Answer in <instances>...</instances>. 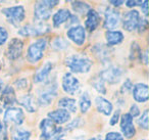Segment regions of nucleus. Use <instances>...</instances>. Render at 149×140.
Instances as JSON below:
<instances>
[{
    "mask_svg": "<svg viewBox=\"0 0 149 140\" xmlns=\"http://www.w3.org/2000/svg\"><path fill=\"white\" fill-rule=\"evenodd\" d=\"M120 130L123 132V135L126 138H132L136 134V129L134 127L133 123V118L130 116V113H124L120 118Z\"/></svg>",
    "mask_w": 149,
    "mask_h": 140,
    "instance_id": "obj_13",
    "label": "nucleus"
},
{
    "mask_svg": "<svg viewBox=\"0 0 149 140\" xmlns=\"http://www.w3.org/2000/svg\"><path fill=\"white\" fill-rule=\"evenodd\" d=\"M141 6V9H142L143 13L145 15V17H147L148 15V1L147 0H145V1H142V4L140 5Z\"/></svg>",
    "mask_w": 149,
    "mask_h": 140,
    "instance_id": "obj_42",
    "label": "nucleus"
},
{
    "mask_svg": "<svg viewBox=\"0 0 149 140\" xmlns=\"http://www.w3.org/2000/svg\"><path fill=\"white\" fill-rule=\"evenodd\" d=\"M79 105H80V109H81V111L83 113H87L88 109L91 107V99H90L89 94L87 92H84L82 94L81 98H80Z\"/></svg>",
    "mask_w": 149,
    "mask_h": 140,
    "instance_id": "obj_28",
    "label": "nucleus"
},
{
    "mask_svg": "<svg viewBox=\"0 0 149 140\" xmlns=\"http://www.w3.org/2000/svg\"><path fill=\"white\" fill-rule=\"evenodd\" d=\"M1 13L4 15L9 24L13 26H19L26 18V10L23 5H17V6L6 7L1 9Z\"/></svg>",
    "mask_w": 149,
    "mask_h": 140,
    "instance_id": "obj_5",
    "label": "nucleus"
},
{
    "mask_svg": "<svg viewBox=\"0 0 149 140\" xmlns=\"http://www.w3.org/2000/svg\"><path fill=\"white\" fill-rule=\"evenodd\" d=\"M52 47L55 50H63L66 49L68 47V42L65 39L59 37V38H55L54 41L52 42Z\"/></svg>",
    "mask_w": 149,
    "mask_h": 140,
    "instance_id": "obj_30",
    "label": "nucleus"
},
{
    "mask_svg": "<svg viewBox=\"0 0 149 140\" xmlns=\"http://www.w3.org/2000/svg\"><path fill=\"white\" fill-rule=\"evenodd\" d=\"M89 140H101V137H100V136H96V137L91 138V139H89Z\"/></svg>",
    "mask_w": 149,
    "mask_h": 140,
    "instance_id": "obj_46",
    "label": "nucleus"
},
{
    "mask_svg": "<svg viewBox=\"0 0 149 140\" xmlns=\"http://www.w3.org/2000/svg\"><path fill=\"white\" fill-rule=\"evenodd\" d=\"M56 96V85L51 84L46 86L44 90L41 91L38 97V104L41 106H47L52 102L54 97Z\"/></svg>",
    "mask_w": 149,
    "mask_h": 140,
    "instance_id": "obj_14",
    "label": "nucleus"
},
{
    "mask_svg": "<svg viewBox=\"0 0 149 140\" xmlns=\"http://www.w3.org/2000/svg\"><path fill=\"white\" fill-rule=\"evenodd\" d=\"M42 140H52L54 138L62 137L63 129L50 121L49 119H43L40 123Z\"/></svg>",
    "mask_w": 149,
    "mask_h": 140,
    "instance_id": "obj_3",
    "label": "nucleus"
},
{
    "mask_svg": "<svg viewBox=\"0 0 149 140\" xmlns=\"http://www.w3.org/2000/svg\"><path fill=\"white\" fill-rule=\"evenodd\" d=\"M47 45V41L44 38L38 39L29 46L27 51V60L30 64H36L44 56V50Z\"/></svg>",
    "mask_w": 149,
    "mask_h": 140,
    "instance_id": "obj_4",
    "label": "nucleus"
},
{
    "mask_svg": "<svg viewBox=\"0 0 149 140\" xmlns=\"http://www.w3.org/2000/svg\"><path fill=\"white\" fill-rule=\"evenodd\" d=\"M2 111H3L2 106H0V115H1V113H2Z\"/></svg>",
    "mask_w": 149,
    "mask_h": 140,
    "instance_id": "obj_47",
    "label": "nucleus"
},
{
    "mask_svg": "<svg viewBox=\"0 0 149 140\" xmlns=\"http://www.w3.org/2000/svg\"><path fill=\"white\" fill-rule=\"evenodd\" d=\"M17 102H19L22 106L25 107V108L27 109V111H29V113H34V111H36V107L34 106V104H33L34 103L33 96H32L31 94L24 95V96L22 97L21 99H19Z\"/></svg>",
    "mask_w": 149,
    "mask_h": 140,
    "instance_id": "obj_25",
    "label": "nucleus"
},
{
    "mask_svg": "<svg viewBox=\"0 0 149 140\" xmlns=\"http://www.w3.org/2000/svg\"><path fill=\"white\" fill-rule=\"evenodd\" d=\"M48 119L53 122L55 125H62V124L68 123L70 120V113L65 109L59 108L48 113Z\"/></svg>",
    "mask_w": 149,
    "mask_h": 140,
    "instance_id": "obj_18",
    "label": "nucleus"
},
{
    "mask_svg": "<svg viewBox=\"0 0 149 140\" xmlns=\"http://www.w3.org/2000/svg\"><path fill=\"white\" fill-rule=\"evenodd\" d=\"M80 120H81V119H77V120H74V121H72V123H70V125H68V127L65 128V129H66V130H68H68H72V129H76V127H77V126H78V124H79V121H80Z\"/></svg>",
    "mask_w": 149,
    "mask_h": 140,
    "instance_id": "obj_43",
    "label": "nucleus"
},
{
    "mask_svg": "<svg viewBox=\"0 0 149 140\" xmlns=\"http://www.w3.org/2000/svg\"><path fill=\"white\" fill-rule=\"evenodd\" d=\"M101 18L99 13L94 9L90 8L88 13H86V21H85V29L88 32H93L96 30V28L99 26ZM85 30V31H86Z\"/></svg>",
    "mask_w": 149,
    "mask_h": 140,
    "instance_id": "obj_17",
    "label": "nucleus"
},
{
    "mask_svg": "<svg viewBox=\"0 0 149 140\" xmlns=\"http://www.w3.org/2000/svg\"><path fill=\"white\" fill-rule=\"evenodd\" d=\"M141 4H142V1H138V0H129L126 2L127 7H129V8H132V7L135 6H140Z\"/></svg>",
    "mask_w": 149,
    "mask_h": 140,
    "instance_id": "obj_41",
    "label": "nucleus"
},
{
    "mask_svg": "<svg viewBox=\"0 0 149 140\" xmlns=\"http://www.w3.org/2000/svg\"><path fill=\"white\" fill-rule=\"evenodd\" d=\"M92 85H93V87L99 93H101V94H105L106 93V88H105V85H104V81L102 80V78L100 77L99 74L93 78Z\"/></svg>",
    "mask_w": 149,
    "mask_h": 140,
    "instance_id": "obj_29",
    "label": "nucleus"
},
{
    "mask_svg": "<svg viewBox=\"0 0 149 140\" xmlns=\"http://www.w3.org/2000/svg\"><path fill=\"white\" fill-rule=\"evenodd\" d=\"M3 122L0 121V140H7V129Z\"/></svg>",
    "mask_w": 149,
    "mask_h": 140,
    "instance_id": "obj_36",
    "label": "nucleus"
},
{
    "mask_svg": "<svg viewBox=\"0 0 149 140\" xmlns=\"http://www.w3.org/2000/svg\"><path fill=\"white\" fill-rule=\"evenodd\" d=\"M3 87H4V84H3V81L0 79V93H1V91L3 90Z\"/></svg>",
    "mask_w": 149,
    "mask_h": 140,
    "instance_id": "obj_45",
    "label": "nucleus"
},
{
    "mask_svg": "<svg viewBox=\"0 0 149 140\" xmlns=\"http://www.w3.org/2000/svg\"><path fill=\"white\" fill-rule=\"evenodd\" d=\"M120 109H118V111H114L113 116H112L111 119H110V122H109L110 125H111V126L116 125V124L118 122V120H120Z\"/></svg>",
    "mask_w": 149,
    "mask_h": 140,
    "instance_id": "obj_39",
    "label": "nucleus"
},
{
    "mask_svg": "<svg viewBox=\"0 0 149 140\" xmlns=\"http://www.w3.org/2000/svg\"><path fill=\"white\" fill-rule=\"evenodd\" d=\"M0 100L2 101V108H9L13 107V105L17 101V96H15V89L11 86H6L3 88L1 91V96H0Z\"/></svg>",
    "mask_w": 149,
    "mask_h": 140,
    "instance_id": "obj_15",
    "label": "nucleus"
},
{
    "mask_svg": "<svg viewBox=\"0 0 149 140\" xmlns=\"http://www.w3.org/2000/svg\"><path fill=\"white\" fill-rule=\"evenodd\" d=\"M120 21V15L116 8L112 7H107L104 13V22L103 27L110 31V29L118 27V23Z\"/></svg>",
    "mask_w": 149,
    "mask_h": 140,
    "instance_id": "obj_9",
    "label": "nucleus"
},
{
    "mask_svg": "<svg viewBox=\"0 0 149 140\" xmlns=\"http://www.w3.org/2000/svg\"><path fill=\"white\" fill-rule=\"evenodd\" d=\"M50 32V26L45 23H36L30 24L23 27L19 31V34L24 37H35V36H42Z\"/></svg>",
    "mask_w": 149,
    "mask_h": 140,
    "instance_id": "obj_6",
    "label": "nucleus"
},
{
    "mask_svg": "<svg viewBox=\"0 0 149 140\" xmlns=\"http://www.w3.org/2000/svg\"><path fill=\"white\" fill-rule=\"evenodd\" d=\"M58 107L65 109L68 113H76L77 111V102L74 98L70 97H63L58 101Z\"/></svg>",
    "mask_w": 149,
    "mask_h": 140,
    "instance_id": "obj_24",
    "label": "nucleus"
},
{
    "mask_svg": "<svg viewBox=\"0 0 149 140\" xmlns=\"http://www.w3.org/2000/svg\"><path fill=\"white\" fill-rule=\"evenodd\" d=\"M99 75L104 82H108L109 84H116L120 81L122 77V71L116 66H109L107 70L99 73Z\"/></svg>",
    "mask_w": 149,
    "mask_h": 140,
    "instance_id": "obj_16",
    "label": "nucleus"
},
{
    "mask_svg": "<svg viewBox=\"0 0 149 140\" xmlns=\"http://www.w3.org/2000/svg\"><path fill=\"white\" fill-rule=\"evenodd\" d=\"M104 140H124V137L118 132H109L106 134Z\"/></svg>",
    "mask_w": 149,
    "mask_h": 140,
    "instance_id": "obj_33",
    "label": "nucleus"
},
{
    "mask_svg": "<svg viewBox=\"0 0 149 140\" xmlns=\"http://www.w3.org/2000/svg\"><path fill=\"white\" fill-rule=\"evenodd\" d=\"M105 39L107 46H114L122 43L125 36L120 31H106Z\"/></svg>",
    "mask_w": 149,
    "mask_h": 140,
    "instance_id": "obj_23",
    "label": "nucleus"
},
{
    "mask_svg": "<svg viewBox=\"0 0 149 140\" xmlns=\"http://www.w3.org/2000/svg\"><path fill=\"white\" fill-rule=\"evenodd\" d=\"M66 36L68 39L72 40L74 43L79 46L83 45L86 40V32L84 27L82 26H74V27L70 28L66 31Z\"/></svg>",
    "mask_w": 149,
    "mask_h": 140,
    "instance_id": "obj_12",
    "label": "nucleus"
},
{
    "mask_svg": "<svg viewBox=\"0 0 149 140\" xmlns=\"http://www.w3.org/2000/svg\"><path fill=\"white\" fill-rule=\"evenodd\" d=\"M147 27H148V21L146 19H143V18H140V21H139L138 27H137V30L139 32H144L147 30Z\"/></svg>",
    "mask_w": 149,
    "mask_h": 140,
    "instance_id": "obj_35",
    "label": "nucleus"
},
{
    "mask_svg": "<svg viewBox=\"0 0 149 140\" xmlns=\"http://www.w3.org/2000/svg\"><path fill=\"white\" fill-rule=\"evenodd\" d=\"M59 4V1L56 0H44L37 1L34 6V18L39 23L47 21L51 17V10L54 6Z\"/></svg>",
    "mask_w": 149,
    "mask_h": 140,
    "instance_id": "obj_2",
    "label": "nucleus"
},
{
    "mask_svg": "<svg viewBox=\"0 0 149 140\" xmlns=\"http://www.w3.org/2000/svg\"><path fill=\"white\" fill-rule=\"evenodd\" d=\"M130 58L133 60H142V51H141L140 47H139V45L136 43V42H134V43L132 44V47H131V54H130Z\"/></svg>",
    "mask_w": 149,
    "mask_h": 140,
    "instance_id": "obj_31",
    "label": "nucleus"
},
{
    "mask_svg": "<svg viewBox=\"0 0 149 140\" xmlns=\"http://www.w3.org/2000/svg\"><path fill=\"white\" fill-rule=\"evenodd\" d=\"M8 39V33L6 29L3 27H0V46H2Z\"/></svg>",
    "mask_w": 149,
    "mask_h": 140,
    "instance_id": "obj_34",
    "label": "nucleus"
},
{
    "mask_svg": "<svg viewBox=\"0 0 149 140\" xmlns=\"http://www.w3.org/2000/svg\"><path fill=\"white\" fill-rule=\"evenodd\" d=\"M15 85L19 89H25L28 86V80L27 79H19L15 82Z\"/></svg>",
    "mask_w": 149,
    "mask_h": 140,
    "instance_id": "obj_38",
    "label": "nucleus"
},
{
    "mask_svg": "<svg viewBox=\"0 0 149 140\" xmlns=\"http://www.w3.org/2000/svg\"><path fill=\"white\" fill-rule=\"evenodd\" d=\"M129 113H130V116H131L132 118L138 117V116L140 115V109H139V107L137 106V104H133L132 106H131Z\"/></svg>",
    "mask_w": 149,
    "mask_h": 140,
    "instance_id": "obj_40",
    "label": "nucleus"
},
{
    "mask_svg": "<svg viewBox=\"0 0 149 140\" xmlns=\"http://www.w3.org/2000/svg\"><path fill=\"white\" fill-rule=\"evenodd\" d=\"M133 97L137 102H146L149 99L148 86L144 83H138L132 88Z\"/></svg>",
    "mask_w": 149,
    "mask_h": 140,
    "instance_id": "obj_19",
    "label": "nucleus"
},
{
    "mask_svg": "<svg viewBox=\"0 0 149 140\" xmlns=\"http://www.w3.org/2000/svg\"><path fill=\"white\" fill-rule=\"evenodd\" d=\"M95 104L97 107V111L99 113H103L104 116H109L112 113V103L110 101H108L107 99H105L102 96H98L95 98Z\"/></svg>",
    "mask_w": 149,
    "mask_h": 140,
    "instance_id": "obj_21",
    "label": "nucleus"
},
{
    "mask_svg": "<svg viewBox=\"0 0 149 140\" xmlns=\"http://www.w3.org/2000/svg\"><path fill=\"white\" fill-rule=\"evenodd\" d=\"M24 42L19 38H13L8 43L6 50V55L10 60H15L19 58L23 54Z\"/></svg>",
    "mask_w": 149,
    "mask_h": 140,
    "instance_id": "obj_10",
    "label": "nucleus"
},
{
    "mask_svg": "<svg viewBox=\"0 0 149 140\" xmlns=\"http://www.w3.org/2000/svg\"><path fill=\"white\" fill-rule=\"evenodd\" d=\"M11 140H31V132L24 129H15L11 134Z\"/></svg>",
    "mask_w": 149,
    "mask_h": 140,
    "instance_id": "obj_27",
    "label": "nucleus"
},
{
    "mask_svg": "<svg viewBox=\"0 0 149 140\" xmlns=\"http://www.w3.org/2000/svg\"><path fill=\"white\" fill-rule=\"evenodd\" d=\"M139 21H140V15L137 10L132 9V10L128 11L124 15V19H123V28L126 31L132 32L137 29L138 27Z\"/></svg>",
    "mask_w": 149,
    "mask_h": 140,
    "instance_id": "obj_11",
    "label": "nucleus"
},
{
    "mask_svg": "<svg viewBox=\"0 0 149 140\" xmlns=\"http://www.w3.org/2000/svg\"><path fill=\"white\" fill-rule=\"evenodd\" d=\"M70 4H72V8L74 9V11L78 15H85L90 9V5L83 1H72Z\"/></svg>",
    "mask_w": 149,
    "mask_h": 140,
    "instance_id": "obj_26",
    "label": "nucleus"
},
{
    "mask_svg": "<svg viewBox=\"0 0 149 140\" xmlns=\"http://www.w3.org/2000/svg\"><path fill=\"white\" fill-rule=\"evenodd\" d=\"M1 68H2V64H1V62H0V71H1Z\"/></svg>",
    "mask_w": 149,
    "mask_h": 140,
    "instance_id": "obj_48",
    "label": "nucleus"
},
{
    "mask_svg": "<svg viewBox=\"0 0 149 140\" xmlns=\"http://www.w3.org/2000/svg\"><path fill=\"white\" fill-rule=\"evenodd\" d=\"M70 11L66 8H61L59 10H57L52 17V24H53L54 28H59L62 24H64L65 22H68L70 20Z\"/></svg>",
    "mask_w": 149,
    "mask_h": 140,
    "instance_id": "obj_20",
    "label": "nucleus"
},
{
    "mask_svg": "<svg viewBox=\"0 0 149 140\" xmlns=\"http://www.w3.org/2000/svg\"><path fill=\"white\" fill-rule=\"evenodd\" d=\"M62 89L68 94H76L80 90L79 80L72 73H65L62 77Z\"/></svg>",
    "mask_w": 149,
    "mask_h": 140,
    "instance_id": "obj_8",
    "label": "nucleus"
},
{
    "mask_svg": "<svg viewBox=\"0 0 149 140\" xmlns=\"http://www.w3.org/2000/svg\"><path fill=\"white\" fill-rule=\"evenodd\" d=\"M52 69H53L52 62H46L41 69H39V70L36 72L35 76H34V82L41 83V82H43V81H45L46 79H47V77L49 76Z\"/></svg>",
    "mask_w": 149,
    "mask_h": 140,
    "instance_id": "obj_22",
    "label": "nucleus"
},
{
    "mask_svg": "<svg viewBox=\"0 0 149 140\" xmlns=\"http://www.w3.org/2000/svg\"><path fill=\"white\" fill-rule=\"evenodd\" d=\"M143 140H145V139H143Z\"/></svg>",
    "mask_w": 149,
    "mask_h": 140,
    "instance_id": "obj_49",
    "label": "nucleus"
},
{
    "mask_svg": "<svg viewBox=\"0 0 149 140\" xmlns=\"http://www.w3.org/2000/svg\"><path fill=\"white\" fill-rule=\"evenodd\" d=\"M65 64L70 72L76 74L88 73L92 68V62L88 57L82 56L80 54H72L65 60Z\"/></svg>",
    "mask_w": 149,
    "mask_h": 140,
    "instance_id": "obj_1",
    "label": "nucleus"
},
{
    "mask_svg": "<svg viewBox=\"0 0 149 140\" xmlns=\"http://www.w3.org/2000/svg\"><path fill=\"white\" fill-rule=\"evenodd\" d=\"M133 88V84L132 82H131L130 79H127L126 81H125V83L123 84L122 86V89H120V91H122V93H127L129 92V91H131Z\"/></svg>",
    "mask_w": 149,
    "mask_h": 140,
    "instance_id": "obj_37",
    "label": "nucleus"
},
{
    "mask_svg": "<svg viewBox=\"0 0 149 140\" xmlns=\"http://www.w3.org/2000/svg\"><path fill=\"white\" fill-rule=\"evenodd\" d=\"M25 121V113L23 109L19 107H9L6 108L3 118V123L5 126L9 124H13L15 126H21Z\"/></svg>",
    "mask_w": 149,
    "mask_h": 140,
    "instance_id": "obj_7",
    "label": "nucleus"
},
{
    "mask_svg": "<svg viewBox=\"0 0 149 140\" xmlns=\"http://www.w3.org/2000/svg\"><path fill=\"white\" fill-rule=\"evenodd\" d=\"M109 3L111 5H113L114 7H120V5L124 4V1L123 0H110Z\"/></svg>",
    "mask_w": 149,
    "mask_h": 140,
    "instance_id": "obj_44",
    "label": "nucleus"
},
{
    "mask_svg": "<svg viewBox=\"0 0 149 140\" xmlns=\"http://www.w3.org/2000/svg\"><path fill=\"white\" fill-rule=\"evenodd\" d=\"M138 125L140 126L142 129L147 130L148 129V124H149V119H148V109H145L143 111V113L141 115V117L139 118V120L137 121Z\"/></svg>",
    "mask_w": 149,
    "mask_h": 140,
    "instance_id": "obj_32",
    "label": "nucleus"
}]
</instances>
